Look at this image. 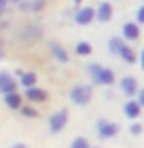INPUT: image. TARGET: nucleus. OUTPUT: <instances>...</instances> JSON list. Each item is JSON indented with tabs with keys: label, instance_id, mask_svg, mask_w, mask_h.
<instances>
[{
	"label": "nucleus",
	"instance_id": "f257e3e1",
	"mask_svg": "<svg viewBox=\"0 0 144 148\" xmlns=\"http://www.w3.org/2000/svg\"><path fill=\"white\" fill-rule=\"evenodd\" d=\"M68 95H70V99L76 106H87L93 97V87L91 85H74Z\"/></svg>",
	"mask_w": 144,
	"mask_h": 148
},
{
	"label": "nucleus",
	"instance_id": "f03ea898",
	"mask_svg": "<svg viewBox=\"0 0 144 148\" xmlns=\"http://www.w3.org/2000/svg\"><path fill=\"white\" fill-rule=\"evenodd\" d=\"M68 119H70V112H68L66 108H61V110L53 112L51 116H49V123H47V127H49L51 133H59V131L68 125Z\"/></svg>",
	"mask_w": 144,
	"mask_h": 148
},
{
	"label": "nucleus",
	"instance_id": "7ed1b4c3",
	"mask_svg": "<svg viewBox=\"0 0 144 148\" xmlns=\"http://www.w3.org/2000/svg\"><path fill=\"white\" fill-rule=\"evenodd\" d=\"M95 127H98V136L102 140H110V138H114L116 133H119V125L112 123V121H106V119H100Z\"/></svg>",
	"mask_w": 144,
	"mask_h": 148
},
{
	"label": "nucleus",
	"instance_id": "20e7f679",
	"mask_svg": "<svg viewBox=\"0 0 144 148\" xmlns=\"http://www.w3.org/2000/svg\"><path fill=\"white\" fill-rule=\"evenodd\" d=\"M93 19H98V11L93 6H81L76 11V15H74V21L79 25H89Z\"/></svg>",
	"mask_w": 144,
	"mask_h": 148
},
{
	"label": "nucleus",
	"instance_id": "39448f33",
	"mask_svg": "<svg viewBox=\"0 0 144 148\" xmlns=\"http://www.w3.org/2000/svg\"><path fill=\"white\" fill-rule=\"evenodd\" d=\"M25 99H30L32 104H45L47 99H49V93H47L45 89H40V87H30V89L23 91Z\"/></svg>",
	"mask_w": 144,
	"mask_h": 148
},
{
	"label": "nucleus",
	"instance_id": "423d86ee",
	"mask_svg": "<svg viewBox=\"0 0 144 148\" xmlns=\"http://www.w3.org/2000/svg\"><path fill=\"white\" fill-rule=\"evenodd\" d=\"M121 38L125 40V42H134V40L140 38V25L136 21H127L125 25H123L121 30Z\"/></svg>",
	"mask_w": 144,
	"mask_h": 148
},
{
	"label": "nucleus",
	"instance_id": "0eeeda50",
	"mask_svg": "<svg viewBox=\"0 0 144 148\" xmlns=\"http://www.w3.org/2000/svg\"><path fill=\"white\" fill-rule=\"evenodd\" d=\"M15 91H17V80L9 72H0V93L6 95V93H15Z\"/></svg>",
	"mask_w": 144,
	"mask_h": 148
},
{
	"label": "nucleus",
	"instance_id": "6e6552de",
	"mask_svg": "<svg viewBox=\"0 0 144 148\" xmlns=\"http://www.w3.org/2000/svg\"><path fill=\"white\" fill-rule=\"evenodd\" d=\"M121 91L125 93L127 97H136V95H138V91H140L138 80H136L134 76H125V78H121Z\"/></svg>",
	"mask_w": 144,
	"mask_h": 148
},
{
	"label": "nucleus",
	"instance_id": "1a4fd4ad",
	"mask_svg": "<svg viewBox=\"0 0 144 148\" xmlns=\"http://www.w3.org/2000/svg\"><path fill=\"white\" fill-rule=\"evenodd\" d=\"M2 102L6 104V108H11V110H21V108H23V95H21L19 91L2 95Z\"/></svg>",
	"mask_w": 144,
	"mask_h": 148
},
{
	"label": "nucleus",
	"instance_id": "9d476101",
	"mask_svg": "<svg viewBox=\"0 0 144 148\" xmlns=\"http://www.w3.org/2000/svg\"><path fill=\"white\" fill-rule=\"evenodd\" d=\"M95 11H98V21H100V23L110 21V19H112V13H114V11H112V4H110V2H106V0H102Z\"/></svg>",
	"mask_w": 144,
	"mask_h": 148
},
{
	"label": "nucleus",
	"instance_id": "9b49d317",
	"mask_svg": "<svg viewBox=\"0 0 144 148\" xmlns=\"http://www.w3.org/2000/svg\"><path fill=\"white\" fill-rule=\"evenodd\" d=\"M140 110H142V106H140L138 99H129V102H125V106H123V112H125V116L132 119V121H136V119L140 116Z\"/></svg>",
	"mask_w": 144,
	"mask_h": 148
},
{
	"label": "nucleus",
	"instance_id": "f8f14e48",
	"mask_svg": "<svg viewBox=\"0 0 144 148\" xmlns=\"http://www.w3.org/2000/svg\"><path fill=\"white\" fill-rule=\"evenodd\" d=\"M49 51H51V55L55 57L59 64H68V59H70V57H68V51L59 42H49Z\"/></svg>",
	"mask_w": 144,
	"mask_h": 148
},
{
	"label": "nucleus",
	"instance_id": "ddd939ff",
	"mask_svg": "<svg viewBox=\"0 0 144 148\" xmlns=\"http://www.w3.org/2000/svg\"><path fill=\"white\" fill-rule=\"evenodd\" d=\"M119 57H121L125 64H136V59H140V55H138V53H136V51H134V49H132V47H129L127 42L123 45V49H121V55H119Z\"/></svg>",
	"mask_w": 144,
	"mask_h": 148
},
{
	"label": "nucleus",
	"instance_id": "4468645a",
	"mask_svg": "<svg viewBox=\"0 0 144 148\" xmlns=\"http://www.w3.org/2000/svg\"><path fill=\"white\" fill-rule=\"evenodd\" d=\"M123 45H125V40L119 38V36H112L108 40V51H110V55H121V49Z\"/></svg>",
	"mask_w": 144,
	"mask_h": 148
},
{
	"label": "nucleus",
	"instance_id": "2eb2a0df",
	"mask_svg": "<svg viewBox=\"0 0 144 148\" xmlns=\"http://www.w3.org/2000/svg\"><path fill=\"white\" fill-rule=\"evenodd\" d=\"M102 70H104V66H100V64H89L87 66V72H89V76H91V80H93L95 85H100Z\"/></svg>",
	"mask_w": 144,
	"mask_h": 148
},
{
	"label": "nucleus",
	"instance_id": "dca6fc26",
	"mask_svg": "<svg viewBox=\"0 0 144 148\" xmlns=\"http://www.w3.org/2000/svg\"><path fill=\"white\" fill-rule=\"evenodd\" d=\"M74 53H76L79 57H87V55H91V53H93V47H91V42H87V40H81V42H76Z\"/></svg>",
	"mask_w": 144,
	"mask_h": 148
},
{
	"label": "nucleus",
	"instance_id": "f3484780",
	"mask_svg": "<svg viewBox=\"0 0 144 148\" xmlns=\"http://www.w3.org/2000/svg\"><path fill=\"white\" fill-rule=\"evenodd\" d=\"M36 80H38V76L34 72H25L23 76L19 78V83H21L23 89H30V87H36Z\"/></svg>",
	"mask_w": 144,
	"mask_h": 148
},
{
	"label": "nucleus",
	"instance_id": "a211bd4d",
	"mask_svg": "<svg viewBox=\"0 0 144 148\" xmlns=\"http://www.w3.org/2000/svg\"><path fill=\"white\" fill-rule=\"evenodd\" d=\"M114 83V72L110 68H104L102 70V78H100V85H104V87H110Z\"/></svg>",
	"mask_w": 144,
	"mask_h": 148
},
{
	"label": "nucleus",
	"instance_id": "6ab92c4d",
	"mask_svg": "<svg viewBox=\"0 0 144 148\" xmlns=\"http://www.w3.org/2000/svg\"><path fill=\"white\" fill-rule=\"evenodd\" d=\"M70 148H93V146H89L87 138H74L72 144H70Z\"/></svg>",
	"mask_w": 144,
	"mask_h": 148
},
{
	"label": "nucleus",
	"instance_id": "aec40b11",
	"mask_svg": "<svg viewBox=\"0 0 144 148\" xmlns=\"http://www.w3.org/2000/svg\"><path fill=\"white\" fill-rule=\"evenodd\" d=\"M19 112H21L25 119H36V116H38V110H36V108H32V106H23V108L19 110Z\"/></svg>",
	"mask_w": 144,
	"mask_h": 148
},
{
	"label": "nucleus",
	"instance_id": "412c9836",
	"mask_svg": "<svg viewBox=\"0 0 144 148\" xmlns=\"http://www.w3.org/2000/svg\"><path fill=\"white\" fill-rule=\"evenodd\" d=\"M129 133H132V136H140L142 133V125L140 123H132L129 125Z\"/></svg>",
	"mask_w": 144,
	"mask_h": 148
},
{
	"label": "nucleus",
	"instance_id": "4be33fe9",
	"mask_svg": "<svg viewBox=\"0 0 144 148\" xmlns=\"http://www.w3.org/2000/svg\"><path fill=\"white\" fill-rule=\"evenodd\" d=\"M136 21H138V23H144V4L136 11Z\"/></svg>",
	"mask_w": 144,
	"mask_h": 148
},
{
	"label": "nucleus",
	"instance_id": "5701e85b",
	"mask_svg": "<svg viewBox=\"0 0 144 148\" xmlns=\"http://www.w3.org/2000/svg\"><path fill=\"white\" fill-rule=\"evenodd\" d=\"M43 2H45V0H36V2L30 4V9H32V11H40V9H43Z\"/></svg>",
	"mask_w": 144,
	"mask_h": 148
},
{
	"label": "nucleus",
	"instance_id": "b1692460",
	"mask_svg": "<svg viewBox=\"0 0 144 148\" xmlns=\"http://www.w3.org/2000/svg\"><path fill=\"white\" fill-rule=\"evenodd\" d=\"M136 99H138L140 106L144 108V87H140V91H138V95H136Z\"/></svg>",
	"mask_w": 144,
	"mask_h": 148
},
{
	"label": "nucleus",
	"instance_id": "393cba45",
	"mask_svg": "<svg viewBox=\"0 0 144 148\" xmlns=\"http://www.w3.org/2000/svg\"><path fill=\"white\" fill-rule=\"evenodd\" d=\"M138 62H140V66H142V70H144V49L140 51V59H138Z\"/></svg>",
	"mask_w": 144,
	"mask_h": 148
},
{
	"label": "nucleus",
	"instance_id": "a878e982",
	"mask_svg": "<svg viewBox=\"0 0 144 148\" xmlns=\"http://www.w3.org/2000/svg\"><path fill=\"white\" fill-rule=\"evenodd\" d=\"M6 4H9V0H0V11H4Z\"/></svg>",
	"mask_w": 144,
	"mask_h": 148
},
{
	"label": "nucleus",
	"instance_id": "bb28decb",
	"mask_svg": "<svg viewBox=\"0 0 144 148\" xmlns=\"http://www.w3.org/2000/svg\"><path fill=\"white\" fill-rule=\"evenodd\" d=\"M11 148H25V144H13Z\"/></svg>",
	"mask_w": 144,
	"mask_h": 148
},
{
	"label": "nucleus",
	"instance_id": "cd10ccee",
	"mask_svg": "<svg viewBox=\"0 0 144 148\" xmlns=\"http://www.w3.org/2000/svg\"><path fill=\"white\" fill-rule=\"evenodd\" d=\"M81 2H83V0H74V4H76L79 9H81Z\"/></svg>",
	"mask_w": 144,
	"mask_h": 148
}]
</instances>
